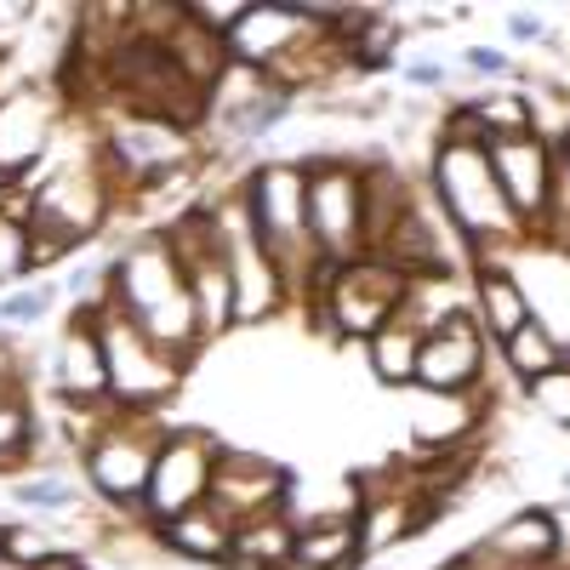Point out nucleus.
<instances>
[{"instance_id": "29", "label": "nucleus", "mask_w": 570, "mask_h": 570, "mask_svg": "<svg viewBox=\"0 0 570 570\" xmlns=\"http://www.w3.org/2000/svg\"><path fill=\"white\" fill-rule=\"evenodd\" d=\"M35 23H40V7H35V0H0V58H12Z\"/></svg>"}, {"instance_id": "22", "label": "nucleus", "mask_w": 570, "mask_h": 570, "mask_svg": "<svg viewBox=\"0 0 570 570\" xmlns=\"http://www.w3.org/2000/svg\"><path fill=\"white\" fill-rule=\"evenodd\" d=\"M35 451V411L18 383H0V473Z\"/></svg>"}, {"instance_id": "4", "label": "nucleus", "mask_w": 570, "mask_h": 570, "mask_svg": "<svg viewBox=\"0 0 570 570\" xmlns=\"http://www.w3.org/2000/svg\"><path fill=\"white\" fill-rule=\"evenodd\" d=\"M303 195H308V240L325 268H343L365 257V188L360 160L343 155H308L303 160Z\"/></svg>"}, {"instance_id": "15", "label": "nucleus", "mask_w": 570, "mask_h": 570, "mask_svg": "<svg viewBox=\"0 0 570 570\" xmlns=\"http://www.w3.org/2000/svg\"><path fill=\"white\" fill-rule=\"evenodd\" d=\"M468 314L480 325L485 348H502L519 325L537 314V303L525 297V285H519L502 263H473V285H468Z\"/></svg>"}, {"instance_id": "11", "label": "nucleus", "mask_w": 570, "mask_h": 570, "mask_svg": "<svg viewBox=\"0 0 570 570\" xmlns=\"http://www.w3.org/2000/svg\"><path fill=\"white\" fill-rule=\"evenodd\" d=\"M292 468H279L268 456H252V451H234L223 445L217 456V473H212V508L228 519V525H246V519H263V513H285L292 508Z\"/></svg>"}, {"instance_id": "23", "label": "nucleus", "mask_w": 570, "mask_h": 570, "mask_svg": "<svg viewBox=\"0 0 570 570\" xmlns=\"http://www.w3.org/2000/svg\"><path fill=\"white\" fill-rule=\"evenodd\" d=\"M58 559H63L58 537H46L35 525H0V564L7 570H46Z\"/></svg>"}, {"instance_id": "16", "label": "nucleus", "mask_w": 570, "mask_h": 570, "mask_svg": "<svg viewBox=\"0 0 570 570\" xmlns=\"http://www.w3.org/2000/svg\"><path fill=\"white\" fill-rule=\"evenodd\" d=\"M155 542H160L171 559H183V564H228V559H234V525H228L212 502L166 519V525H155Z\"/></svg>"}, {"instance_id": "1", "label": "nucleus", "mask_w": 570, "mask_h": 570, "mask_svg": "<svg viewBox=\"0 0 570 570\" xmlns=\"http://www.w3.org/2000/svg\"><path fill=\"white\" fill-rule=\"evenodd\" d=\"M115 314H126L142 337L160 343L177 365H195L200 325H195V297H188L183 263L171 252L166 234H142L131 240L115 263H104V292H98Z\"/></svg>"}, {"instance_id": "3", "label": "nucleus", "mask_w": 570, "mask_h": 570, "mask_svg": "<svg viewBox=\"0 0 570 570\" xmlns=\"http://www.w3.org/2000/svg\"><path fill=\"white\" fill-rule=\"evenodd\" d=\"M160 440H166V422L160 416L104 405V422L75 428L86 485L98 491L109 508H131L137 513L142 508V491H149V468H155Z\"/></svg>"}, {"instance_id": "34", "label": "nucleus", "mask_w": 570, "mask_h": 570, "mask_svg": "<svg viewBox=\"0 0 570 570\" xmlns=\"http://www.w3.org/2000/svg\"><path fill=\"white\" fill-rule=\"evenodd\" d=\"M7 188H12V183H7V177H0V200H7Z\"/></svg>"}, {"instance_id": "9", "label": "nucleus", "mask_w": 570, "mask_h": 570, "mask_svg": "<svg viewBox=\"0 0 570 570\" xmlns=\"http://www.w3.org/2000/svg\"><path fill=\"white\" fill-rule=\"evenodd\" d=\"M206 212H212L217 246H223V263H228V279H234V325H257V320L279 314L292 297H285V285H279L274 263H268L263 246H257L240 188H234V195H223L217 206L206 200Z\"/></svg>"}, {"instance_id": "2", "label": "nucleus", "mask_w": 570, "mask_h": 570, "mask_svg": "<svg viewBox=\"0 0 570 570\" xmlns=\"http://www.w3.org/2000/svg\"><path fill=\"white\" fill-rule=\"evenodd\" d=\"M240 200L252 217V234L263 257L274 263L279 285L292 303H308V292L320 285L325 263L308 240V195H303V160H263L246 183H240Z\"/></svg>"}, {"instance_id": "6", "label": "nucleus", "mask_w": 570, "mask_h": 570, "mask_svg": "<svg viewBox=\"0 0 570 570\" xmlns=\"http://www.w3.org/2000/svg\"><path fill=\"white\" fill-rule=\"evenodd\" d=\"M405 297V274L376 263V257H360V263H343V268H325L320 285L308 292V314L337 331V337H371V331H383L394 320Z\"/></svg>"}, {"instance_id": "8", "label": "nucleus", "mask_w": 570, "mask_h": 570, "mask_svg": "<svg viewBox=\"0 0 570 570\" xmlns=\"http://www.w3.org/2000/svg\"><path fill=\"white\" fill-rule=\"evenodd\" d=\"M217 456H223V440L212 434V428H166V440L155 451V468H149V491H142V508L137 519L142 525H166V519L200 508L212 497V473H217Z\"/></svg>"}, {"instance_id": "5", "label": "nucleus", "mask_w": 570, "mask_h": 570, "mask_svg": "<svg viewBox=\"0 0 570 570\" xmlns=\"http://www.w3.org/2000/svg\"><path fill=\"white\" fill-rule=\"evenodd\" d=\"M98 160L115 177V188L149 195V188L195 171V131L166 126V120H142V115H109Z\"/></svg>"}, {"instance_id": "19", "label": "nucleus", "mask_w": 570, "mask_h": 570, "mask_svg": "<svg viewBox=\"0 0 570 570\" xmlns=\"http://www.w3.org/2000/svg\"><path fill=\"white\" fill-rule=\"evenodd\" d=\"M292 542H297V525L285 513H263V519H246L234 525V570H285L292 559Z\"/></svg>"}, {"instance_id": "10", "label": "nucleus", "mask_w": 570, "mask_h": 570, "mask_svg": "<svg viewBox=\"0 0 570 570\" xmlns=\"http://www.w3.org/2000/svg\"><path fill=\"white\" fill-rule=\"evenodd\" d=\"M485 337L473 314L445 320L440 331H428L422 348H416V394H440V400H468V394H485Z\"/></svg>"}, {"instance_id": "32", "label": "nucleus", "mask_w": 570, "mask_h": 570, "mask_svg": "<svg viewBox=\"0 0 570 570\" xmlns=\"http://www.w3.org/2000/svg\"><path fill=\"white\" fill-rule=\"evenodd\" d=\"M405 80L411 86H445L451 75H445V63H405Z\"/></svg>"}, {"instance_id": "31", "label": "nucleus", "mask_w": 570, "mask_h": 570, "mask_svg": "<svg viewBox=\"0 0 570 570\" xmlns=\"http://www.w3.org/2000/svg\"><path fill=\"white\" fill-rule=\"evenodd\" d=\"M508 40H548V23L531 12H508Z\"/></svg>"}, {"instance_id": "14", "label": "nucleus", "mask_w": 570, "mask_h": 570, "mask_svg": "<svg viewBox=\"0 0 570 570\" xmlns=\"http://www.w3.org/2000/svg\"><path fill=\"white\" fill-rule=\"evenodd\" d=\"M52 376H58V394L69 411H91L109 400V365H104V337H98V297L91 303H75V320L58 343V360H52Z\"/></svg>"}, {"instance_id": "25", "label": "nucleus", "mask_w": 570, "mask_h": 570, "mask_svg": "<svg viewBox=\"0 0 570 570\" xmlns=\"http://www.w3.org/2000/svg\"><path fill=\"white\" fill-rule=\"evenodd\" d=\"M292 115H297V98H285V91H268V98H257L240 120H228V126H223V137H228V142H257V137L279 131Z\"/></svg>"}, {"instance_id": "18", "label": "nucleus", "mask_w": 570, "mask_h": 570, "mask_svg": "<svg viewBox=\"0 0 570 570\" xmlns=\"http://www.w3.org/2000/svg\"><path fill=\"white\" fill-rule=\"evenodd\" d=\"M360 564L365 553H360L354 513H331V519L303 525L292 542V559H285V570H360Z\"/></svg>"}, {"instance_id": "35", "label": "nucleus", "mask_w": 570, "mask_h": 570, "mask_svg": "<svg viewBox=\"0 0 570 570\" xmlns=\"http://www.w3.org/2000/svg\"><path fill=\"white\" fill-rule=\"evenodd\" d=\"M0 570H7V564H0Z\"/></svg>"}, {"instance_id": "30", "label": "nucleus", "mask_w": 570, "mask_h": 570, "mask_svg": "<svg viewBox=\"0 0 570 570\" xmlns=\"http://www.w3.org/2000/svg\"><path fill=\"white\" fill-rule=\"evenodd\" d=\"M462 69H468L473 80H508V75H513V58H508V46H468Z\"/></svg>"}, {"instance_id": "28", "label": "nucleus", "mask_w": 570, "mask_h": 570, "mask_svg": "<svg viewBox=\"0 0 570 570\" xmlns=\"http://www.w3.org/2000/svg\"><path fill=\"white\" fill-rule=\"evenodd\" d=\"M29 274V223L0 212V292Z\"/></svg>"}, {"instance_id": "17", "label": "nucleus", "mask_w": 570, "mask_h": 570, "mask_svg": "<svg viewBox=\"0 0 570 570\" xmlns=\"http://www.w3.org/2000/svg\"><path fill=\"white\" fill-rule=\"evenodd\" d=\"M485 548L513 570H559V531L548 508H519L485 537Z\"/></svg>"}, {"instance_id": "26", "label": "nucleus", "mask_w": 570, "mask_h": 570, "mask_svg": "<svg viewBox=\"0 0 570 570\" xmlns=\"http://www.w3.org/2000/svg\"><path fill=\"white\" fill-rule=\"evenodd\" d=\"M58 303V285H18V292H0V325H35L46 320Z\"/></svg>"}, {"instance_id": "21", "label": "nucleus", "mask_w": 570, "mask_h": 570, "mask_svg": "<svg viewBox=\"0 0 570 570\" xmlns=\"http://www.w3.org/2000/svg\"><path fill=\"white\" fill-rule=\"evenodd\" d=\"M416 348H422L416 331L400 325V320H389L383 331H371V337H365L371 376H376L383 389H411V383H416Z\"/></svg>"}, {"instance_id": "13", "label": "nucleus", "mask_w": 570, "mask_h": 570, "mask_svg": "<svg viewBox=\"0 0 570 570\" xmlns=\"http://www.w3.org/2000/svg\"><path fill=\"white\" fill-rule=\"evenodd\" d=\"M58 137V104L46 98V86H18L0 98V177L23 183L35 177V160L52 149Z\"/></svg>"}, {"instance_id": "20", "label": "nucleus", "mask_w": 570, "mask_h": 570, "mask_svg": "<svg viewBox=\"0 0 570 570\" xmlns=\"http://www.w3.org/2000/svg\"><path fill=\"white\" fill-rule=\"evenodd\" d=\"M497 354H502V365L519 376V389H525V383H537V376L559 371V360H564V337L542 325V314H531V320L519 325Z\"/></svg>"}, {"instance_id": "7", "label": "nucleus", "mask_w": 570, "mask_h": 570, "mask_svg": "<svg viewBox=\"0 0 570 570\" xmlns=\"http://www.w3.org/2000/svg\"><path fill=\"white\" fill-rule=\"evenodd\" d=\"M98 337H104V365H109V405H120V411H149V416H155V411L177 394V383H183L188 365H177L160 343H149V337H142L126 314H115L104 297H98Z\"/></svg>"}, {"instance_id": "27", "label": "nucleus", "mask_w": 570, "mask_h": 570, "mask_svg": "<svg viewBox=\"0 0 570 570\" xmlns=\"http://www.w3.org/2000/svg\"><path fill=\"white\" fill-rule=\"evenodd\" d=\"M75 485L69 480H52V473H35V480H18L12 485V502L35 508V513H58V508H75Z\"/></svg>"}, {"instance_id": "33", "label": "nucleus", "mask_w": 570, "mask_h": 570, "mask_svg": "<svg viewBox=\"0 0 570 570\" xmlns=\"http://www.w3.org/2000/svg\"><path fill=\"white\" fill-rule=\"evenodd\" d=\"M559 485H564V491H570V468H564V473H559Z\"/></svg>"}, {"instance_id": "24", "label": "nucleus", "mask_w": 570, "mask_h": 570, "mask_svg": "<svg viewBox=\"0 0 570 570\" xmlns=\"http://www.w3.org/2000/svg\"><path fill=\"white\" fill-rule=\"evenodd\" d=\"M525 400L537 405L542 422H553L559 434H570V343H564L559 371H548V376H537V383H525Z\"/></svg>"}, {"instance_id": "12", "label": "nucleus", "mask_w": 570, "mask_h": 570, "mask_svg": "<svg viewBox=\"0 0 570 570\" xmlns=\"http://www.w3.org/2000/svg\"><path fill=\"white\" fill-rule=\"evenodd\" d=\"M553 149L559 142L537 137V131H508V137H491L485 142V155H491V171L502 183V200L508 212L519 217V228H525V240H531V228L548 206V177H553Z\"/></svg>"}]
</instances>
